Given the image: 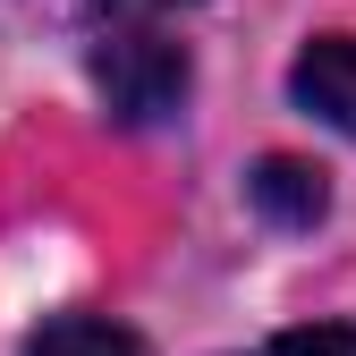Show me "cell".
Segmentation results:
<instances>
[{
    "label": "cell",
    "instance_id": "obj_5",
    "mask_svg": "<svg viewBox=\"0 0 356 356\" xmlns=\"http://www.w3.org/2000/svg\"><path fill=\"white\" fill-rule=\"evenodd\" d=\"M254 356H356V323H305V331L263 339Z\"/></svg>",
    "mask_w": 356,
    "mask_h": 356
},
{
    "label": "cell",
    "instance_id": "obj_2",
    "mask_svg": "<svg viewBox=\"0 0 356 356\" xmlns=\"http://www.w3.org/2000/svg\"><path fill=\"white\" fill-rule=\"evenodd\" d=\"M289 94L297 111H314L323 127H339V136H356V34H314L289 68Z\"/></svg>",
    "mask_w": 356,
    "mask_h": 356
},
{
    "label": "cell",
    "instance_id": "obj_3",
    "mask_svg": "<svg viewBox=\"0 0 356 356\" xmlns=\"http://www.w3.org/2000/svg\"><path fill=\"white\" fill-rule=\"evenodd\" d=\"M246 204L272 220V229H314L323 204H331V187H323V170H314V161L272 153V161H254V170H246Z\"/></svg>",
    "mask_w": 356,
    "mask_h": 356
},
{
    "label": "cell",
    "instance_id": "obj_6",
    "mask_svg": "<svg viewBox=\"0 0 356 356\" xmlns=\"http://www.w3.org/2000/svg\"><path fill=\"white\" fill-rule=\"evenodd\" d=\"M102 9H170V0H102Z\"/></svg>",
    "mask_w": 356,
    "mask_h": 356
},
{
    "label": "cell",
    "instance_id": "obj_1",
    "mask_svg": "<svg viewBox=\"0 0 356 356\" xmlns=\"http://www.w3.org/2000/svg\"><path fill=\"white\" fill-rule=\"evenodd\" d=\"M94 85H102V102H111L119 127H161V119L187 111L195 68H187V51H178L170 34H153V26H111L94 42Z\"/></svg>",
    "mask_w": 356,
    "mask_h": 356
},
{
    "label": "cell",
    "instance_id": "obj_4",
    "mask_svg": "<svg viewBox=\"0 0 356 356\" xmlns=\"http://www.w3.org/2000/svg\"><path fill=\"white\" fill-rule=\"evenodd\" d=\"M17 356H145V339L102 323V314H60V323H42Z\"/></svg>",
    "mask_w": 356,
    "mask_h": 356
}]
</instances>
